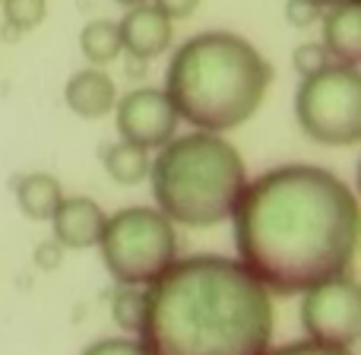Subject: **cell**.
<instances>
[{
	"label": "cell",
	"instance_id": "5",
	"mask_svg": "<svg viewBox=\"0 0 361 355\" xmlns=\"http://www.w3.org/2000/svg\"><path fill=\"white\" fill-rule=\"evenodd\" d=\"M95 248L118 286H146L178 257L175 222L149 206H127L105 219Z\"/></svg>",
	"mask_w": 361,
	"mask_h": 355
},
{
	"label": "cell",
	"instance_id": "24",
	"mask_svg": "<svg viewBox=\"0 0 361 355\" xmlns=\"http://www.w3.org/2000/svg\"><path fill=\"white\" fill-rule=\"evenodd\" d=\"M311 4H314V6H320V10H324V6H326V10H330V6H339V4H349V0H311Z\"/></svg>",
	"mask_w": 361,
	"mask_h": 355
},
{
	"label": "cell",
	"instance_id": "16",
	"mask_svg": "<svg viewBox=\"0 0 361 355\" xmlns=\"http://www.w3.org/2000/svg\"><path fill=\"white\" fill-rule=\"evenodd\" d=\"M111 314L124 333H140L146 314V286H118L111 295Z\"/></svg>",
	"mask_w": 361,
	"mask_h": 355
},
{
	"label": "cell",
	"instance_id": "2",
	"mask_svg": "<svg viewBox=\"0 0 361 355\" xmlns=\"http://www.w3.org/2000/svg\"><path fill=\"white\" fill-rule=\"evenodd\" d=\"M269 339L273 299L231 257H175L146 282L140 343L149 355H263Z\"/></svg>",
	"mask_w": 361,
	"mask_h": 355
},
{
	"label": "cell",
	"instance_id": "25",
	"mask_svg": "<svg viewBox=\"0 0 361 355\" xmlns=\"http://www.w3.org/2000/svg\"><path fill=\"white\" fill-rule=\"evenodd\" d=\"M114 4H121V6H127V10H130V6H140V4H146V0H114Z\"/></svg>",
	"mask_w": 361,
	"mask_h": 355
},
{
	"label": "cell",
	"instance_id": "19",
	"mask_svg": "<svg viewBox=\"0 0 361 355\" xmlns=\"http://www.w3.org/2000/svg\"><path fill=\"white\" fill-rule=\"evenodd\" d=\"M82 355H149V352L143 349L140 339L111 337V339H99V343H92L89 349H82Z\"/></svg>",
	"mask_w": 361,
	"mask_h": 355
},
{
	"label": "cell",
	"instance_id": "15",
	"mask_svg": "<svg viewBox=\"0 0 361 355\" xmlns=\"http://www.w3.org/2000/svg\"><path fill=\"white\" fill-rule=\"evenodd\" d=\"M80 51L92 67H105V64H111L114 57L124 51L118 23H111V19H92V23H86L82 32H80Z\"/></svg>",
	"mask_w": 361,
	"mask_h": 355
},
{
	"label": "cell",
	"instance_id": "7",
	"mask_svg": "<svg viewBox=\"0 0 361 355\" xmlns=\"http://www.w3.org/2000/svg\"><path fill=\"white\" fill-rule=\"evenodd\" d=\"M301 324L307 339L352 349L361 337V286L352 273H339L301 292Z\"/></svg>",
	"mask_w": 361,
	"mask_h": 355
},
{
	"label": "cell",
	"instance_id": "17",
	"mask_svg": "<svg viewBox=\"0 0 361 355\" xmlns=\"http://www.w3.org/2000/svg\"><path fill=\"white\" fill-rule=\"evenodd\" d=\"M48 0H4V19L13 32H29L42 25Z\"/></svg>",
	"mask_w": 361,
	"mask_h": 355
},
{
	"label": "cell",
	"instance_id": "21",
	"mask_svg": "<svg viewBox=\"0 0 361 355\" xmlns=\"http://www.w3.org/2000/svg\"><path fill=\"white\" fill-rule=\"evenodd\" d=\"M286 19L295 29H307L320 19V6H314L311 0H288L286 4Z\"/></svg>",
	"mask_w": 361,
	"mask_h": 355
},
{
	"label": "cell",
	"instance_id": "8",
	"mask_svg": "<svg viewBox=\"0 0 361 355\" xmlns=\"http://www.w3.org/2000/svg\"><path fill=\"white\" fill-rule=\"evenodd\" d=\"M114 121L118 133L127 143H137L143 150H162L178 133V112L165 89L140 86L127 92L121 102H114Z\"/></svg>",
	"mask_w": 361,
	"mask_h": 355
},
{
	"label": "cell",
	"instance_id": "13",
	"mask_svg": "<svg viewBox=\"0 0 361 355\" xmlns=\"http://www.w3.org/2000/svg\"><path fill=\"white\" fill-rule=\"evenodd\" d=\"M13 191H16L19 210H23L29 219H35V222H51L57 203L63 200L61 181H57L54 175H48V172H29V175H19L16 184H13Z\"/></svg>",
	"mask_w": 361,
	"mask_h": 355
},
{
	"label": "cell",
	"instance_id": "12",
	"mask_svg": "<svg viewBox=\"0 0 361 355\" xmlns=\"http://www.w3.org/2000/svg\"><path fill=\"white\" fill-rule=\"evenodd\" d=\"M63 99H67V108L80 118H105L108 112H114V102H118V86L114 80L99 67L89 70H76L73 76L63 86Z\"/></svg>",
	"mask_w": 361,
	"mask_h": 355
},
{
	"label": "cell",
	"instance_id": "6",
	"mask_svg": "<svg viewBox=\"0 0 361 355\" xmlns=\"http://www.w3.org/2000/svg\"><path fill=\"white\" fill-rule=\"evenodd\" d=\"M298 127L324 146H355L361 140V73L358 67L330 64L305 76L295 92Z\"/></svg>",
	"mask_w": 361,
	"mask_h": 355
},
{
	"label": "cell",
	"instance_id": "3",
	"mask_svg": "<svg viewBox=\"0 0 361 355\" xmlns=\"http://www.w3.org/2000/svg\"><path fill=\"white\" fill-rule=\"evenodd\" d=\"M269 83L273 67L247 38L235 32H200L171 57L165 95L190 127L225 133L260 112Z\"/></svg>",
	"mask_w": 361,
	"mask_h": 355
},
{
	"label": "cell",
	"instance_id": "20",
	"mask_svg": "<svg viewBox=\"0 0 361 355\" xmlns=\"http://www.w3.org/2000/svg\"><path fill=\"white\" fill-rule=\"evenodd\" d=\"M263 355H352L349 349H336V346H324V343H314V339H298V343H288L279 346L273 352H263Z\"/></svg>",
	"mask_w": 361,
	"mask_h": 355
},
{
	"label": "cell",
	"instance_id": "22",
	"mask_svg": "<svg viewBox=\"0 0 361 355\" xmlns=\"http://www.w3.org/2000/svg\"><path fill=\"white\" fill-rule=\"evenodd\" d=\"M156 10H162L169 19H187L200 6V0H156Z\"/></svg>",
	"mask_w": 361,
	"mask_h": 355
},
{
	"label": "cell",
	"instance_id": "11",
	"mask_svg": "<svg viewBox=\"0 0 361 355\" xmlns=\"http://www.w3.org/2000/svg\"><path fill=\"white\" fill-rule=\"evenodd\" d=\"M333 64L343 67H358L361 64V4L349 0V4L330 6L324 13V42Z\"/></svg>",
	"mask_w": 361,
	"mask_h": 355
},
{
	"label": "cell",
	"instance_id": "23",
	"mask_svg": "<svg viewBox=\"0 0 361 355\" xmlns=\"http://www.w3.org/2000/svg\"><path fill=\"white\" fill-rule=\"evenodd\" d=\"M61 257H63V248L54 241V238L44 241V244H38V251H35V260H38L42 270H54L57 263H61Z\"/></svg>",
	"mask_w": 361,
	"mask_h": 355
},
{
	"label": "cell",
	"instance_id": "4",
	"mask_svg": "<svg viewBox=\"0 0 361 355\" xmlns=\"http://www.w3.org/2000/svg\"><path fill=\"white\" fill-rule=\"evenodd\" d=\"M156 210L187 229H209L238 206L247 169L235 146L219 133L171 137L149 165Z\"/></svg>",
	"mask_w": 361,
	"mask_h": 355
},
{
	"label": "cell",
	"instance_id": "14",
	"mask_svg": "<svg viewBox=\"0 0 361 355\" xmlns=\"http://www.w3.org/2000/svg\"><path fill=\"white\" fill-rule=\"evenodd\" d=\"M102 165H105L108 178H111L114 184L133 187L149 178L152 159H149V150H143V146L118 140V143H111L108 150H102Z\"/></svg>",
	"mask_w": 361,
	"mask_h": 355
},
{
	"label": "cell",
	"instance_id": "10",
	"mask_svg": "<svg viewBox=\"0 0 361 355\" xmlns=\"http://www.w3.org/2000/svg\"><path fill=\"white\" fill-rule=\"evenodd\" d=\"M105 210L92 197H63L51 216L54 241L70 251L95 248L105 229Z\"/></svg>",
	"mask_w": 361,
	"mask_h": 355
},
{
	"label": "cell",
	"instance_id": "18",
	"mask_svg": "<svg viewBox=\"0 0 361 355\" xmlns=\"http://www.w3.org/2000/svg\"><path fill=\"white\" fill-rule=\"evenodd\" d=\"M330 54H326V48L320 42H305V44H298L295 48V54H292V67L301 73V80L305 76H314V73H320L324 67H330Z\"/></svg>",
	"mask_w": 361,
	"mask_h": 355
},
{
	"label": "cell",
	"instance_id": "1",
	"mask_svg": "<svg viewBox=\"0 0 361 355\" xmlns=\"http://www.w3.org/2000/svg\"><path fill=\"white\" fill-rule=\"evenodd\" d=\"M231 222L238 263L269 295L349 273L361 231L352 187L320 165H279L247 181Z\"/></svg>",
	"mask_w": 361,
	"mask_h": 355
},
{
	"label": "cell",
	"instance_id": "9",
	"mask_svg": "<svg viewBox=\"0 0 361 355\" xmlns=\"http://www.w3.org/2000/svg\"><path fill=\"white\" fill-rule=\"evenodd\" d=\"M118 32L124 51L130 57H140V61H152V57L165 54L171 48V35H175L171 19L152 4L130 6L124 13V19L118 23Z\"/></svg>",
	"mask_w": 361,
	"mask_h": 355
}]
</instances>
